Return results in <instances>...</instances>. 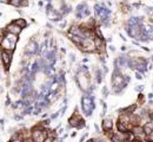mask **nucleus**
<instances>
[{
    "label": "nucleus",
    "instance_id": "21",
    "mask_svg": "<svg viewBox=\"0 0 153 142\" xmlns=\"http://www.w3.org/2000/svg\"><path fill=\"white\" fill-rule=\"evenodd\" d=\"M64 141V137H57V139H54L53 142H62Z\"/></svg>",
    "mask_w": 153,
    "mask_h": 142
},
{
    "label": "nucleus",
    "instance_id": "13",
    "mask_svg": "<svg viewBox=\"0 0 153 142\" xmlns=\"http://www.w3.org/2000/svg\"><path fill=\"white\" fill-rule=\"evenodd\" d=\"M70 38H71V40L77 46H80V44H81V40H83L81 37H79V36H70Z\"/></svg>",
    "mask_w": 153,
    "mask_h": 142
},
{
    "label": "nucleus",
    "instance_id": "27",
    "mask_svg": "<svg viewBox=\"0 0 153 142\" xmlns=\"http://www.w3.org/2000/svg\"><path fill=\"white\" fill-rule=\"evenodd\" d=\"M141 142H150V141H148L146 137H145V139H142V140H141Z\"/></svg>",
    "mask_w": 153,
    "mask_h": 142
},
{
    "label": "nucleus",
    "instance_id": "28",
    "mask_svg": "<svg viewBox=\"0 0 153 142\" xmlns=\"http://www.w3.org/2000/svg\"><path fill=\"white\" fill-rule=\"evenodd\" d=\"M110 50H111V51H114V46L111 45V46H110Z\"/></svg>",
    "mask_w": 153,
    "mask_h": 142
},
{
    "label": "nucleus",
    "instance_id": "29",
    "mask_svg": "<svg viewBox=\"0 0 153 142\" xmlns=\"http://www.w3.org/2000/svg\"><path fill=\"white\" fill-rule=\"evenodd\" d=\"M38 5H39V6H40V7H41V6H43V5H44V3H43V1H39V4H38Z\"/></svg>",
    "mask_w": 153,
    "mask_h": 142
},
{
    "label": "nucleus",
    "instance_id": "23",
    "mask_svg": "<svg viewBox=\"0 0 153 142\" xmlns=\"http://www.w3.org/2000/svg\"><path fill=\"white\" fill-rule=\"evenodd\" d=\"M131 142H141V140H140V139H138V137H134Z\"/></svg>",
    "mask_w": 153,
    "mask_h": 142
},
{
    "label": "nucleus",
    "instance_id": "25",
    "mask_svg": "<svg viewBox=\"0 0 153 142\" xmlns=\"http://www.w3.org/2000/svg\"><path fill=\"white\" fill-rule=\"evenodd\" d=\"M0 3H1V4H9L10 0H0Z\"/></svg>",
    "mask_w": 153,
    "mask_h": 142
},
{
    "label": "nucleus",
    "instance_id": "30",
    "mask_svg": "<svg viewBox=\"0 0 153 142\" xmlns=\"http://www.w3.org/2000/svg\"><path fill=\"white\" fill-rule=\"evenodd\" d=\"M86 142H94V139H91V140H87Z\"/></svg>",
    "mask_w": 153,
    "mask_h": 142
},
{
    "label": "nucleus",
    "instance_id": "15",
    "mask_svg": "<svg viewBox=\"0 0 153 142\" xmlns=\"http://www.w3.org/2000/svg\"><path fill=\"white\" fill-rule=\"evenodd\" d=\"M10 5H12V6H14V7H20V5H21V0H10V3H9Z\"/></svg>",
    "mask_w": 153,
    "mask_h": 142
},
{
    "label": "nucleus",
    "instance_id": "14",
    "mask_svg": "<svg viewBox=\"0 0 153 142\" xmlns=\"http://www.w3.org/2000/svg\"><path fill=\"white\" fill-rule=\"evenodd\" d=\"M95 81L98 83H101V81H102V72L100 69L95 70Z\"/></svg>",
    "mask_w": 153,
    "mask_h": 142
},
{
    "label": "nucleus",
    "instance_id": "6",
    "mask_svg": "<svg viewBox=\"0 0 153 142\" xmlns=\"http://www.w3.org/2000/svg\"><path fill=\"white\" fill-rule=\"evenodd\" d=\"M0 49L5 50V51H14L15 50V44L10 43L6 38H4L1 36L0 37Z\"/></svg>",
    "mask_w": 153,
    "mask_h": 142
},
{
    "label": "nucleus",
    "instance_id": "24",
    "mask_svg": "<svg viewBox=\"0 0 153 142\" xmlns=\"http://www.w3.org/2000/svg\"><path fill=\"white\" fill-rule=\"evenodd\" d=\"M148 117H150V121H152V122H153V111H151V113H150Z\"/></svg>",
    "mask_w": 153,
    "mask_h": 142
},
{
    "label": "nucleus",
    "instance_id": "4",
    "mask_svg": "<svg viewBox=\"0 0 153 142\" xmlns=\"http://www.w3.org/2000/svg\"><path fill=\"white\" fill-rule=\"evenodd\" d=\"M38 50H39V44L31 39L28 42V44L26 45V49H25V53H28L31 56H34V54H38Z\"/></svg>",
    "mask_w": 153,
    "mask_h": 142
},
{
    "label": "nucleus",
    "instance_id": "9",
    "mask_svg": "<svg viewBox=\"0 0 153 142\" xmlns=\"http://www.w3.org/2000/svg\"><path fill=\"white\" fill-rule=\"evenodd\" d=\"M1 36H3L4 38H6V39H7V40H9L10 43H12V44H15V45H17V43H18V40H19L18 36H15V35H12V33H7L5 30H3V32H1Z\"/></svg>",
    "mask_w": 153,
    "mask_h": 142
},
{
    "label": "nucleus",
    "instance_id": "31",
    "mask_svg": "<svg viewBox=\"0 0 153 142\" xmlns=\"http://www.w3.org/2000/svg\"><path fill=\"white\" fill-rule=\"evenodd\" d=\"M3 92V88H1V86H0V94H1Z\"/></svg>",
    "mask_w": 153,
    "mask_h": 142
},
{
    "label": "nucleus",
    "instance_id": "3",
    "mask_svg": "<svg viewBox=\"0 0 153 142\" xmlns=\"http://www.w3.org/2000/svg\"><path fill=\"white\" fill-rule=\"evenodd\" d=\"M80 49L84 52H95V46L93 39H83L80 44Z\"/></svg>",
    "mask_w": 153,
    "mask_h": 142
},
{
    "label": "nucleus",
    "instance_id": "32",
    "mask_svg": "<svg viewBox=\"0 0 153 142\" xmlns=\"http://www.w3.org/2000/svg\"><path fill=\"white\" fill-rule=\"evenodd\" d=\"M7 142H12V141H7Z\"/></svg>",
    "mask_w": 153,
    "mask_h": 142
},
{
    "label": "nucleus",
    "instance_id": "16",
    "mask_svg": "<svg viewBox=\"0 0 153 142\" xmlns=\"http://www.w3.org/2000/svg\"><path fill=\"white\" fill-rule=\"evenodd\" d=\"M14 120L15 121H21L22 120V118H24V115H14Z\"/></svg>",
    "mask_w": 153,
    "mask_h": 142
},
{
    "label": "nucleus",
    "instance_id": "19",
    "mask_svg": "<svg viewBox=\"0 0 153 142\" xmlns=\"http://www.w3.org/2000/svg\"><path fill=\"white\" fill-rule=\"evenodd\" d=\"M107 94H108V90H107V88L105 86V88L102 89V95H104V97H106V96H107Z\"/></svg>",
    "mask_w": 153,
    "mask_h": 142
},
{
    "label": "nucleus",
    "instance_id": "22",
    "mask_svg": "<svg viewBox=\"0 0 153 142\" xmlns=\"http://www.w3.org/2000/svg\"><path fill=\"white\" fill-rule=\"evenodd\" d=\"M66 24H67L66 21H62V23L60 24V29H65V26H66Z\"/></svg>",
    "mask_w": 153,
    "mask_h": 142
},
{
    "label": "nucleus",
    "instance_id": "18",
    "mask_svg": "<svg viewBox=\"0 0 153 142\" xmlns=\"http://www.w3.org/2000/svg\"><path fill=\"white\" fill-rule=\"evenodd\" d=\"M146 139H147V140H148V141H150V142H153V131H152V133H150V134H148V135H147V136H146Z\"/></svg>",
    "mask_w": 153,
    "mask_h": 142
},
{
    "label": "nucleus",
    "instance_id": "10",
    "mask_svg": "<svg viewBox=\"0 0 153 142\" xmlns=\"http://www.w3.org/2000/svg\"><path fill=\"white\" fill-rule=\"evenodd\" d=\"M24 140V135L21 134V131L20 130H15L14 133H12V136H11V140L10 141H12V142H22Z\"/></svg>",
    "mask_w": 153,
    "mask_h": 142
},
{
    "label": "nucleus",
    "instance_id": "5",
    "mask_svg": "<svg viewBox=\"0 0 153 142\" xmlns=\"http://www.w3.org/2000/svg\"><path fill=\"white\" fill-rule=\"evenodd\" d=\"M101 128H102L104 133L106 134V136L108 135V137H110V135L113 133V121L111 118H105L101 123Z\"/></svg>",
    "mask_w": 153,
    "mask_h": 142
},
{
    "label": "nucleus",
    "instance_id": "2",
    "mask_svg": "<svg viewBox=\"0 0 153 142\" xmlns=\"http://www.w3.org/2000/svg\"><path fill=\"white\" fill-rule=\"evenodd\" d=\"M81 103H83V110L84 113L90 116L94 109V102H93V97L91 96H84L81 100Z\"/></svg>",
    "mask_w": 153,
    "mask_h": 142
},
{
    "label": "nucleus",
    "instance_id": "26",
    "mask_svg": "<svg viewBox=\"0 0 153 142\" xmlns=\"http://www.w3.org/2000/svg\"><path fill=\"white\" fill-rule=\"evenodd\" d=\"M141 89H142V86H141V85H139V86H135V90H137V91H140Z\"/></svg>",
    "mask_w": 153,
    "mask_h": 142
},
{
    "label": "nucleus",
    "instance_id": "20",
    "mask_svg": "<svg viewBox=\"0 0 153 142\" xmlns=\"http://www.w3.org/2000/svg\"><path fill=\"white\" fill-rule=\"evenodd\" d=\"M135 77H137V78H138V80H141V78H142L141 74H140V72H138V71H137V72H135Z\"/></svg>",
    "mask_w": 153,
    "mask_h": 142
},
{
    "label": "nucleus",
    "instance_id": "8",
    "mask_svg": "<svg viewBox=\"0 0 153 142\" xmlns=\"http://www.w3.org/2000/svg\"><path fill=\"white\" fill-rule=\"evenodd\" d=\"M83 118H81V116H80L77 111L72 115L70 118H68V127L70 128H77L78 127V124H79V122L81 121Z\"/></svg>",
    "mask_w": 153,
    "mask_h": 142
},
{
    "label": "nucleus",
    "instance_id": "11",
    "mask_svg": "<svg viewBox=\"0 0 153 142\" xmlns=\"http://www.w3.org/2000/svg\"><path fill=\"white\" fill-rule=\"evenodd\" d=\"M142 127H144V133H145V135L147 136L150 133L153 131V122H152V121H148V122L145 123Z\"/></svg>",
    "mask_w": 153,
    "mask_h": 142
},
{
    "label": "nucleus",
    "instance_id": "12",
    "mask_svg": "<svg viewBox=\"0 0 153 142\" xmlns=\"http://www.w3.org/2000/svg\"><path fill=\"white\" fill-rule=\"evenodd\" d=\"M13 23L15 24V25H18L20 29H25V27H27V21H26V19H24V18H18V19H15V20H13Z\"/></svg>",
    "mask_w": 153,
    "mask_h": 142
},
{
    "label": "nucleus",
    "instance_id": "1",
    "mask_svg": "<svg viewBox=\"0 0 153 142\" xmlns=\"http://www.w3.org/2000/svg\"><path fill=\"white\" fill-rule=\"evenodd\" d=\"M13 52L14 51H5V50H1V52H0V58H1V63H3L6 72L9 71V69L11 66V63L13 59Z\"/></svg>",
    "mask_w": 153,
    "mask_h": 142
},
{
    "label": "nucleus",
    "instance_id": "7",
    "mask_svg": "<svg viewBox=\"0 0 153 142\" xmlns=\"http://www.w3.org/2000/svg\"><path fill=\"white\" fill-rule=\"evenodd\" d=\"M7 33H12V35H15V36H19L20 33H21V31H22V29H20L18 25H15V24L12 21V23H10L9 25H7L5 29H4Z\"/></svg>",
    "mask_w": 153,
    "mask_h": 142
},
{
    "label": "nucleus",
    "instance_id": "17",
    "mask_svg": "<svg viewBox=\"0 0 153 142\" xmlns=\"http://www.w3.org/2000/svg\"><path fill=\"white\" fill-rule=\"evenodd\" d=\"M26 6H28V0H21L20 7H26Z\"/></svg>",
    "mask_w": 153,
    "mask_h": 142
}]
</instances>
